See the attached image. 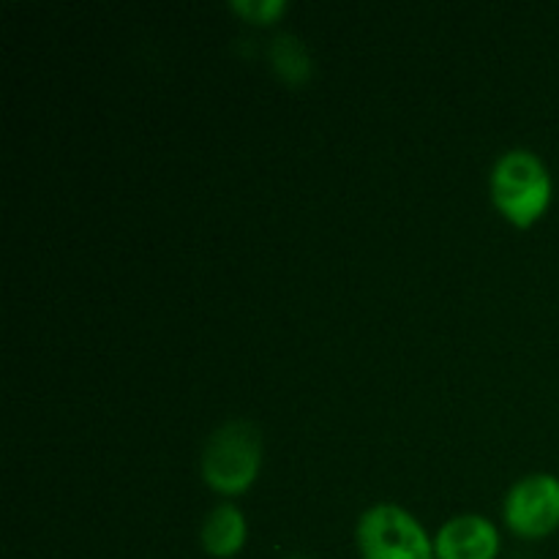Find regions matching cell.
<instances>
[{
    "instance_id": "6da1fadb",
    "label": "cell",
    "mask_w": 559,
    "mask_h": 559,
    "mask_svg": "<svg viewBox=\"0 0 559 559\" xmlns=\"http://www.w3.org/2000/svg\"><path fill=\"white\" fill-rule=\"evenodd\" d=\"M491 202L513 227H533L551 205L555 180L538 153L527 147L506 151L491 167Z\"/></svg>"
},
{
    "instance_id": "7a4b0ae2",
    "label": "cell",
    "mask_w": 559,
    "mask_h": 559,
    "mask_svg": "<svg viewBox=\"0 0 559 559\" xmlns=\"http://www.w3.org/2000/svg\"><path fill=\"white\" fill-rule=\"evenodd\" d=\"M262 467V435L249 420H227L211 431L200 456L202 480L224 497L243 495Z\"/></svg>"
},
{
    "instance_id": "3957f363",
    "label": "cell",
    "mask_w": 559,
    "mask_h": 559,
    "mask_svg": "<svg viewBox=\"0 0 559 559\" xmlns=\"http://www.w3.org/2000/svg\"><path fill=\"white\" fill-rule=\"evenodd\" d=\"M355 540L360 559H435V538L413 513L393 502L360 513Z\"/></svg>"
},
{
    "instance_id": "277c9868",
    "label": "cell",
    "mask_w": 559,
    "mask_h": 559,
    "mask_svg": "<svg viewBox=\"0 0 559 559\" xmlns=\"http://www.w3.org/2000/svg\"><path fill=\"white\" fill-rule=\"evenodd\" d=\"M502 522L519 538H546L559 530V478L533 473L519 478L502 500Z\"/></svg>"
},
{
    "instance_id": "5b68a950",
    "label": "cell",
    "mask_w": 559,
    "mask_h": 559,
    "mask_svg": "<svg viewBox=\"0 0 559 559\" xmlns=\"http://www.w3.org/2000/svg\"><path fill=\"white\" fill-rule=\"evenodd\" d=\"M500 530L478 513L453 516L437 530L435 559H497Z\"/></svg>"
},
{
    "instance_id": "8992f818",
    "label": "cell",
    "mask_w": 559,
    "mask_h": 559,
    "mask_svg": "<svg viewBox=\"0 0 559 559\" xmlns=\"http://www.w3.org/2000/svg\"><path fill=\"white\" fill-rule=\"evenodd\" d=\"M249 538L246 513L235 502H218L200 524V544L213 559H233L240 555Z\"/></svg>"
},
{
    "instance_id": "52a82bcc",
    "label": "cell",
    "mask_w": 559,
    "mask_h": 559,
    "mask_svg": "<svg viewBox=\"0 0 559 559\" xmlns=\"http://www.w3.org/2000/svg\"><path fill=\"white\" fill-rule=\"evenodd\" d=\"M271 63L287 82H304L309 80L311 74L309 52H306L304 44L295 36H289V33H282V36L273 38Z\"/></svg>"
},
{
    "instance_id": "ba28073f",
    "label": "cell",
    "mask_w": 559,
    "mask_h": 559,
    "mask_svg": "<svg viewBox=\"0 0 559 559\" xmlns=\"http://www.w3.org/2000/svg\"><path fill=\"white\" fill-rule=\"evenodd\" d=\"M229 9L238 11L249 22H273L287 11V3L284 0H233Z\"/></svg>"
},
{
    "instance_id": "9c48e42d",
    "label": "cell",
    "mask_w": 559,
    "mask_h": 559,
    "mask_svg": "<svg viewBox=\"0 0 559 559\" xmlns=\"http://www.w3.org/2000/svg\"><path fill=\"white\" fill-rule=\"evenodd\" d=\"M289 559H309V557H289Z\"/></svg>"
}]
</instances>
